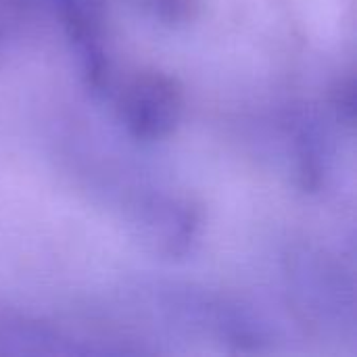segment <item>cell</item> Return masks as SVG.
<instances>
[{
	"mask_svg": "<svg viewBox=\"0 0 357 357\" xmlns=\"http://www.w3.org/2000/svg\"><path fill=\"white\" fill-rule=\"evenodd\" d=\"M182 113V92L176 82L149 73L138 77L123 100V121L132 136L155 140L167 136Z\"/></svg>",
	"mask_w": 357,
	"mask_h": 357,
	"instance_id": "obj_1",
	"label": "cell"
},
{
	"mask_svg": "<svg viewBox=\"0 0 357 357\" xmlns=\"http://www.w3.org/2000/svg\"><path fill=\"white\" fill-rule=\"evenodd\" d=\"M65 19L69 38L82 59L84 73L94 88H100L107 79V59L98 36V19L88 0H54Z\"/></svg>",
	"mask_w": 357,
	"mask_h": 357,
	"instance_id": "obj_2",
	"label": "cell"
}]
</instances>
